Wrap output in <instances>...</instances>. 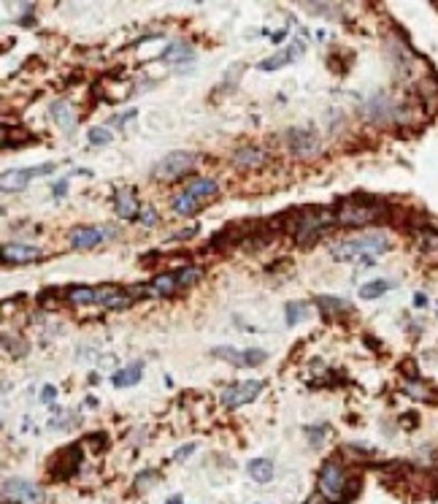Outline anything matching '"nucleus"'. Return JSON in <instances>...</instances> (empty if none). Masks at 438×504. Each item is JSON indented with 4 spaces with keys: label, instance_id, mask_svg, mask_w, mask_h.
Masks as SVG:
<instances>
[{
    "label": "nucleus",
    "instance_id": "1",
    "mask_svg": "<svg viewBox=\"0 0 438 504\" xmlns=\"http://www.w3.org/2000/svg\"><path fill=\"white\" fill-rule=\"evenodd\" d=\"M389 250V239L384 233H365L357 239H344L333 244L330 255L333 261H360V258H374Z\"/></svg>",
    "mask_w": 438,
    "mask_h": 504
},
{
    "label": "nucleus",
    "instance_id": "2",
    "mask_svg": "<svg viewBox=\"0 0 438 504\" xmlns=\"http://www.w3.org/2000/svg\"><path fill=\"white\" fill-rule=\"evenodd\" d=\"M284 139H287V147H289V152H292L295 158L309 160V158H314V155H320V152H322L320 136H317V133H314V128H309V125L289 128V130L284 133Z\"/></svg>",
    "mask_w": 438,
    "mask_h": 504
},
{
    "label": "nucleus",
    "instance_id": "3",
    "mask_svg": "<svg viewBox=\"0 0 438 504\" xmlns=\"http://www.w3.org/2000/svg\"><path fill=\"white\" fill-rule=\"evenodd\" d=\"M195 152H190V149H176V152H168L163 160L157 163V166L152 168V176L155 179H176V176H181V173H187L190 168L195 166Z\"/></svg>",
    "mask_w": 438,
    "mask_h": 504
},
{
    "label": "nucleus",
    "instance_id": "4",
    "mask_svg": "<svg viewBox=\"0 0 438 504\" xmlns=\"http://www.w3.org/2000/svg\"><path fill=\"white\" fill-rule=\"evenodd\" d=\"M3 499L14 504H41L44 502V491L36 483L25 480V477H8L3 483Z\"/></svg>",
    "mask_w": 438,
    "mask_h": 504
},
{
    "label": "nucleus",
    "instance_id": "5",
    "mask_svg": "<svg viewBox=\"0 0 438 504\" xmlns=\"http://www.w3.org/2000/svg\"><path fill=\"white\" fill-rule=\"evenodd\" d=\"M320 491L328 502H338L346 491V477H344V466L338 461H328L320 469Z\"/></svg>",
    "mask_w": 438,
    "mask_h": 504
},
{
    "label": "nucleus",
    "instance_id": "6",
    "mask_svg": "<svg viewBox=\"0 0 438 504\" xmlns=\"http://www.w3.org/2000/svg\"><path fill=\"white\" fill-rule=\"evenodd\" d=\"M266 388L263 380H244V383H235L230 388L222 391V404L224 407H241V404H249L252 398H257Z\"/></svg>",
    "mask_w": 438,
    "mask_h": 504
},
{
    "label": "nucleus",
    "instance_id": "7",
    "mask_svg": "<svg viewBox=\"0 0 438 504\" xmlns=\"http://www.w3.org/2000/svg\"><path fill=\"white\" fill-rule=\"evenodd\" d=\"M211 355H217V358H224L227 363H233V366H260L266 358H268V352L266 350H235V347H214L211 350Z\"/></svg>",
    "mask_w": 438,
    "mask_h": 504
},
{
    "label": "nucleus",
    "instance_id": "8",
    "mask_svg": "<svg viewBox=\"0 0 438 504\" xmlns=\"http://www.w3.org/2000/svg\"><path fill=\"white\" fill-rule=\"evenodd\" d=\"M55 171V163H44V166L38 168H16V171H5L3 173V190L5 193H19V190H25L27 187V182L33 179V176H47V173H52Z\"/></svg>",
    "mask_w": 438,
    "mask_h": 504
},
{
    "label": "nucleus",
    "instance_id": "9",
    "mask_svg": "<svg viewBox=\"0 0 438 504\" xmlns=\"http://www.w3.org/2000/svg\"><path fill=\"white\" fill-rule=\"evenodd\" d=\"M379 215H382V209H376L371 204H346V206L338 209L335 220L341 225H368L374 223Z\"/></svg>",
    "mask_w": 438,
    "mask_h": 504
},
{
    "label": "nucleus",
    "instance_id": "10",
    "mask_svg": "<svg viewBox=\"0 0 438 504\" xmlns=\"http://www.w3.org/2000/svg\"><path fill=\"white\" fill-rule=\"evenodd\" d=\"M79 466H81V448H79V445H70V448H65L55 461H52V477L65 480V477H70Z\"/></svg>",
    "mask_w": 438,
    "mask_h": 504
},
{
    "label": "nucleus",
    "instance_id": "11",
    "mask_svg": "<svg viewBox=\"0 0 438 504\" xmlns=\"http://www.w3.org/2000/svg\"><path fill=\"white\" fill-rule=\"evenodd\" d=\"M109 236H114V228H73L70 230V247L73 250H90V247L101 244Z\"/></svg>",
    "mask_w": 438,
    "mask_h": 504
},
{
    "label": "nucleus",
    "instance_id": "12",
    "mask_svg": "<svg viewBox=\"0 0 438 504\" xmlns=\"http://www.w3.org/2000/svg\"><path fill=\"white\" fill-rule=\"evenodd\" d=\"M266 160H268V152L260 149L257 144H241L233 152V163L238 168H260L266 166Z\"/></svg>",
    "mask_w": 438,
    "mask_h": 504
},
{
    "label": "nucleus",
    "instance_id": "13",
    "mask_svg": "<svg viewBox=\"0 0 438 504\" xmlns=\"http://www.w3.org/2000/svg\"><path fill=\"white\" fill-rule=\"evenodd\" d=\"M114 201H116V215L122 217V220H136V217H141V206H138V198H136V193L130 190V187H116V193H114Z\"/></svg>",
    "mask_w": 438,
    "mask_h": 504
},
{
    "label": "nucleus",
    "instance_id": "14",
    "mask_svg": "<svg viewBox=\"0 0 438 504\" xmlns=\"http://www.w3.org/2000/svg\"><path fill=\"white\" fill-rule=\"evenodd\" d=\"M44 252L33 244H22V241H14V244H5L3 247V261L5 263H30V261H38Z\"/></svg>",
    "mask_w": 438,
    "mask_h": 504
},
{
    "label": "nucleus",
    "instance_id": "15",
    "mask_svg": "<svg viewBox=\"0 0 438 504\" xmlns=\"http://www.w3.org/2000/svg\"><path fill=\"white\" fill-rule=\"evenodd\" d=\"M198 204H206V201H211V198H217L219 195V187L214 179H192V182H187V187H184Z\"/></svg>",
    "mask_w": 438,
    "mask_h": 504
},
{
    "label": "nucleus",
    "instance_id": "16",
    "mask_svg": "<svg viewBox=\"0 0 438 504\" xmlns=\"http://www.w3.org/2000/svg\"><path fill=\"white\" fill-rule=\"evenodd\" d=\"M246 472H249V477L255 483H271L276 475V466L274 461H268V458H252L246 464Z\"/></svg>",
    "mask_w": 438,
    "mask_h": 504
},
{
    "label": "nucleus",
    "instance_id": "17",
    "mask_svg": "<svg viewBox=\"0 0 438 504\" xmlns=\"http://www.w3.org/2000/svg\"><path fill=\"white\" fill-rule=\"evenodd\" d=\"M160 57H163L165 62L184 65V62H190V60H192V47H190L187 41H170V44L163 49V55Z\"/></svg>",
    "mask_w": 438,
    "mask_h": 504
},
{
    "label": "nucleus",
    "instance_id": "18",
    "mask_svg": "<svg viewBox=\"0 0 438 504\" xmlns=\"http://www.w3.org/2000/svg\"><path fill=\"white\" fill-rule=\"evenodd\" d=\"M141 374H144V363H141V361H133L130 366L119 369V372L111 377V383H114L116 388H130V385H136V383L141 380Z\"/></svg>",
    "mask_w": 438,
    "mask_h": 504
},
{
    "label": "nucleus",
    "instance_id": "19",
    "mask_svg": "<svg viewBox=\"0 0 438 504\" xmlns=\"http://www.w3.org/2000/svg\"><path fill=\"white\" fill-rule=\"evenodd\" d=\"M300 52H303V44L298 41V44H292L287 52H276L271 60H263V62H260V71H279V68H284L292 57H298Z\"/></svg>",
    "mask_w": 438,
    "mask_h": 504
},
{
    "label": "nucleus",
    "instance_id": "20",
    "mask_svg": "<svg viewBox=\"0 0 438 504\" xmlns=\"http://www.w3.org/2000/svg\"><path fill=\"white\" fill-rule=\"evenodd\" d=\"M49 112H52V117L57 119V125H60L65 133H70V130H73V122H76V117H73V109H70L65 101H55Z\"/></svg>",
    "mask_w": 438,
    "mask_h": 504
},
{
    "label": "nucleus",
    "instance_id": "21",
    "mask_svg": "<svg viewBox=\"0 0 438 504\" xmlns=\"http://www.w3.org/2000/svg\"><path fill=\"white\" fill-rule=\"evenodd\" d=\"M68 298L73 304H101V287H70Z\"/></svg>",
    "mask_w": 438,
    "mask_h": 504
},
{
    "label": "nucleus",
    "instance_id": "22",
    "mask_svg": "<svg viewBox=\"0 0 438 504\" xmlns=\"http://www.w3.org/2000/svg\"><path fill=\"white\" fill-rule=\"evenodd\" d=\"M317 307H320L325 315H338V312H349V309H352L349 301L335 298V296H317Z\"/></svg>",
    "mask_w": 438,
    "mask_h": 504
},
{
    "label": "nucleus",
    "instance_id": "23",
    "mask_svg": "<svg viewBox=\"0 0 438 504\" xmlns=\"http://www.w3.org/2000/svg\"><path fill=\"white\" fill-rule=\"evenodd\" d=\"M152 287H155V293H157V296H173L176 290H181L173 272H168V274H157L155 282H152Z\"/></svg>",
    "mask_w": 438,
    "mask_h": 504
},
{
    "label": "nucleus",
    "instance_id": "24",
    "mask_svg": "<svg viewBox=\"0 0 438 504\" xmlns=\"http://www.w3.org/2000/svg\"><path fill=\"white\" fill-rule=\"evenodd\" d=\"M173 212H176V215H181V217L195 215V212H198V201L184 190V193H179V195L173 198Z\"/></svg>",
    "mask_w": 438,
    "mask_h": 504
},
{
    "label": "nucleus",
    "instance_id": "25",
    "mask_svg": "<svg viewBox=\"0 0 438 504\" xmlns=\"http://www.w3.org/2000/svg\"><path fill=\"white\" fill-rule=\"evenodd\" d=\"M389 287H392V282L374 280V282H368V285H363V287H360V298H365V301H371V298H379V296H384Z\"/></svg>",
    "mask_w": 438,
    "mask_h": 504
},
{
    "label": "nucleus",
    "instance_id": "26",
    "mask_svg": "<svg viewBox=\"0 0 438 504\" xmlns=\"http://www.w3.org/2000/svg\"><path fill=\"white\" fill-rule=\"evenodd\" d=\"M284 312H287V326H295V323H300V320L306 317L309 307H306L303 301H289V304L284 307Z\"/></svg>",
    "mask_w": 438,
    "mask_h": 504
},
{
    "label": "nucleus",
    "instance_id": "27",
    "mask_svg": "<svg viewBox=\"0 0 438 504\" xmlns=\"http://www.w3.org/2000/svg\"><path fill=\"white\" fill-rule=\"evenodd\" d=\"M173 274H176V282H179V287H190V285H195V282L203 277V272H201V269H195V266L179 269V272H173Z\"/></svg>",
    "mask_w": 438,
    "mask_h": 504
},
{
    "label": "nucleus",
    "instance_id": "28",
    "mask_svg": "<svg viewBox=\"0 0 438 504\" xmlns=\"http://www.w3.org/2000/svg\"><path fill=\"white\" fill-rule=\"evenodd\" d=\"M87 139H90V144L103 147V144H111L114 133H111L109 128H90V130H87Z\"/></svg>",
    "mask_w": 438,
    "mask_h": 504
},
{
    "label": "nucleus",
    "instance_id": "29",
    "mask_svg": "<svg viewBox=\"0 0 438 504\" xmlns=\"http://www.w3.org/2000/svg\"><path fill=\"white\" fill-rule=\"evenodd\" d=\"M138 220H141L144 225H155L157 223V212H155L152 206H146V209L141 212V217H138Z\"/></svg>",
    "mask_w": 438,
    "mask_h": 504
},
{
    "label": "nucleus",
    "instance_id": "30",
    "mask_svg": "<svg viewBox=\"0 0 438 504\" xmlns=\"http://www.w3.org/2000/svg\"><path fill=\"white\" fill-rule=\"evenodd\" d=\"M195 448H198V445H195V442H190V445H184L181 450H176V455H173V458H176V461H184L187 455H192V453H195Z\"/></svg>",
    "mask_w": 438,
    "mask_h": 504
},
{
    "label": "nucleus",
    "instance_id": "31",
    "mask_svg": "<svg viewBox=\"0 0 438 504\" xmlns=\"http://www.w3.org/2000/svg\"><path fill=\"white\" fill-rule=\"evenodd\" d=\"M136 109H127V112L125 114H119V117H114V119H111V122H114V125H125V119H133V117H136Z\"/></svg>",
    "mask_w": 438,
    "mask_h": 504
},
{
    "label": "nucleus",
    "instance_id": "32",
    "mask_svg": "<svg viewBox=\"0 0 438 504\" xmlns=\"http://www.w3.org/2000/svg\"><path fill=\"white\" fill-rule=\"evenodd\" d=\"M65 190H68V182L65 179H60L55 187H52V193H55V198H62L65 195Z\"/></svg>",
    "mask_w": 438,
    "mask_h": 504
},
{
    "label": "nucleus",
    "instance_id": "33",
    "mask_svg": "<svg viewBox=\"0 0 438 504\" xmlns=\"http://www.w3.org/2000/svg\"><path fill=\"white\" fill-rule=\"evenodd\" d=\"M55 396H57V391H55V388H52V385H47V388L41 391V401H44V404H49V401H52Z\"/></svg>",
    "mask_w": 438,
    "mask_h": 504
},
{
    "label": "nucleus",
    "instance_id": "34",
    "mask_svg": "<svg viewBox=\"0 0 438 504\" xmlns=\"http://www.w3.org/2000/svg\"><path fill=\"white\" fill-rule=\"evenodd\" d=\"M284 38H287V27H281V30H276L274 36H271V41H274V44H281Z\"/></svg>",
    "mask_w": 438,
    "mask_h": 504
},
{
    "label": "nucleus",
    "instance_id": "35",
    "mask_svg": "<svg viewBox=\"0 0 438 504\" xmlns=\"http://www.w3.org/2000/svg\"><path fill=\"white\" fill-rule=\"evenodd\" d=\"M165 504H181V496H170V499H168Z\"/></svg>",
    "mask_w": 438,
    "mask_h": 504
}]
</instances>
